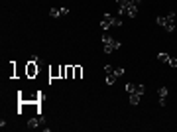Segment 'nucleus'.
Returning a JSON list of instances; mask_svg holds the SVG:
<instances>
[{"instance_id": "f257e3e1", "label": "nucleus", "mask_w": 177, "mask_h": 132, "mask_svg": "<svg viewBox=\"0 0 177 132\" xmlns=\"http://www.w3.org/2000/svg\"><path fill=\"white\" fill-rule=\"evenodd\" d=\"M103 47H104V53H112L114 51V49H120L122 47V43L118 42V40H114V38H110V36H108L106 32L103 34Z\"/></svg>"}, {"instance_id": "f03ea898", "label": "nucleus", "mask_w": 177, "mask_h": 132, "mask_svg": "<svg viewBox=\"0 0 177 132\" xmlns=\"http://www.w3.org/2000/svg\"><path fill=\"white\" fill-rule=\"evenodd\" d=\"M110 26H122V20H120V18H114L110 12H104L103 18H100V30H103V32H106Z\"/></svg>"}, {"instance_id": "7ed1b4c3", "label": "nucleus", "mask_w": 177, "mask_h": 132, "mask_svg": "<svg viewBox=\"0 0 177 132\" xmlns=\"http://www.w3.org/2000/svg\"><path fill=\"white\" fill-rule=\"evenodd\" d=\"M140 4H142V0H130V2H128V8H126V16L136 18V16H138V6Z\"/></svg>"}, {"instance_id": "20e7f679", "label": "nucleus", "mask_w": 177, "mask_h": 132, "mask_svg": "<svg viewBox=\"0 0 177 132\" xmlns=\"http://www.w3.org/2000/svg\"><path fill=\"white\" fill-rule=\"evenodd\" d=\"M43 122H45V116L39 114L37 118H30V120H28V128H32V130H33V128H39Z\"/></svg>"}, {"instance_id": "39448f33", "label": "nucleus", "mask_w": 177, "mask_h": 132, "mask_svg": "<svg viewBox=\"0 0 177 132\" xmlns=\"http://www.w3.org/2000/svg\"><path fill=\"white\" fill-rule=\"evenodd\" d=\"M36 73H37V63L30 61V63H28V77H33Z\"/></svg>"}, {"instance_id": "423d86ee", "label": "nucleus", "mask_w": 177, "mask_h": 132, "mask_svg": "<svg viewBox=\"0 0 177 132\" xmlns=\"http://www.w3.org/2000/svg\"><path fill=\"white\" fill-rule=\"evenodd\" d=\"M140 97L142 95H138V93H130V104H140Z\"/></svg>"}, {"instance_id": "0eeeda50", "label": "nucleus", "mask_w": 177, "mask_h": 132, "mask_svg": "<svg viewBox=\"0 0 177 132\" xmlns=\"http://www.w3.org/2000/svg\"><path fill=\"white\" fill-rule=\"evenodd\" d=\"M158 95H159V99H165V97L169 95V89H167V87H159V89H158Z\"/></svg>"}, {"instance_id": "6e6552de", "label": "nucleus", "mask_w": 177, "mask_h": 132, "mask_svg": "<svg viewBox=\"0 0 177 132\" xmlns=\"http://www.w3.org/2000/svg\"><path fill=\"white\" fill-rule=\"evenodd\" d=\"M169 57H171V55H169V53H165V51H159V53H158V59H159V61H163V63H167Z\"/></svg>"}, {"instance_id": "1a4fd4ad", "label": "nucleus", "mask_w": 177, "mask_h": 132, "mask_svg": "<svg viewBox=\"0 0 177 132\" xmlns=\"http://www.w3.org/2000/svg\"><path fill=\"white\" fill-rule=\"evenodd\" d=\"M155 22H158V26H161V28H165V26H167V18H165V16H158V18H155Z\"/></svg>"}, {"instance_id": "9d476101", "label": "nucleus", "mask_w": 177, "mask_h": 132, "mask_svg": "<svg viewBox=\"0 0 177 132\" xmlns=\"http://www.w3.org/2000/svg\"><path fill=\"white\" fill-rule=\"evenodd\" d=\"M106 85H114V81H116V77H114V73H106Z\"/></svg>"}, {"instance_id": "9b49d317", "label": "nucleus", "mask_w": 177, "mask_h": 132, "mask_svg": "<svg viewBox=\"0 0 177 132\" xmlns=\"http://www.w3.org/2000/svg\"><path fill=\"white\" fill-rule=\"evenodd\" d=\"M124 67H116V69H114V71H112V73H114V77H116V79H118V77H122V75H124Z\"/></svg>"}, {"instance_id": "f8f14e48", "label": "nucleus", "mask_w": 177, "mask_h": 132, "mask_svg": "<svg viewBox=\"0 0 177 132\" xmlns=\"http://www.w3.org/2000/svg\"><path fill=\"white\" fill-rule=\"evenodd\" d=\"M49 16H51V18H59V16H61V10L59 8H51V10H49Z\"/></svg>"}, {"instance_id": "ddd939ff", "label": "nucleus", "mask_w": 177, "mask_h": 132, "mask_svg": "<svg viewBox=\"0 0 177 132\" xmlns=\"http://www.w3.org/2000/svg\"><path fill=\"white\" fill-rule=\"evenodd\" d=\"M124 89H126V93H128V95H130V93H136V85H132V83H126Z\"/></svg>"}, {"instance_id": "4468645a", "label": "nucleus", "mask_w": 177, "mask_h": 132, "mask_svg": "<svg viewBox=\"0 0 177 132\" xmlns=\"http://www.w3.org/2000/svg\"><path fill=\"white\" fill-rule=\"evenodd\" d=\"M136 93H138V95H144L146 93V87L144 85H136Z\"/></svg>"}, {"instance_id": "2eb2a0df", "label": "nucleus", "mask_w": 177, "mask_h": 132, "mask_svg": "<svg viewBox=\"0 0 177 132\" xmlns=\"http://www.w3.org/2000/svg\"><path fill=\"white\" fill-rule=\"evenodd\" d=\"M169 67H173V69H175V67H177V59H175V57H169Z\"/></svg>"}, {"instance_id": "dca6fc26", "label": "nucleus", "mask_w": 177, "mask_h": 132, "mask_svg": "<svg viewBox=\"0 0 177 132\" xmlns=\"http://www.w3.org/2000/svg\"><path fill=\"white\" fill-rule=\"evenodd\" d=\"M81 73H83V69H81V67H75V79H79Z\"/></svg>"}, {"instance_id": "f3484780", "label": "nucleus", "mask_w": 177, "mask_h": 132, "mask_svg": "<svg viewBox=\"0 0 177 132\" xmlns=\"http://www.w3.org/2000/svg\"><path fill=\"white\" fill-rule=\"evenodd\" d=\"M61 10V16H67L69 14V8H67V6H63V8H59Z\"/></svg>"}, {"instance_id": "a211bd4d", "label": "nucleus", "mask_w": 177, "mask_h": 132, "mask_svg": "<svg viewBox=\"0 0 177 132\" xmlns=\"http://www.w3.org/2000/svg\"><path fill=\"white\" fill-rule=\"evenodd\" d=\"M112 71H114V67H112V65H104V73H112Z\"/></svg>"}, {"instance_id": "6ab92c4d", "label": "nucleus", "mask_w": 177, "mask_h": 132, "mask_svg": "<svg viewBox=\"0 0 177 132\" xmlns=\"http://www.w3.org/2000/svg\"><path fill=\"white\" fill-rule=\"evenodd\" d=\"M30 61H33V63H39V57H37V55H30Z\"/></svg>"}, {"instance_id": "aec40b11", "label": "nucleus", "mask_w": 177, "mask_h": 132, "mask_svg": "<svg viewBox=\"0 0 177 132\" xmlns=\"http://www.w3.org/2000/svg\"><path fill=\"white\" fill-rule=\"evenodd\" d=\"M175 20H177V18H175Z\"/></svg>"}]
</instances>
